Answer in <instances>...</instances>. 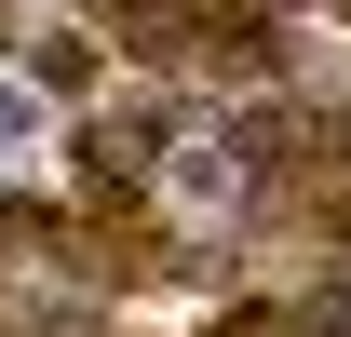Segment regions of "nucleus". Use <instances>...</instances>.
<instances>
[{
    "mask_svg": "<svg viewBox=\"0 0 351 337\" xmlns=\"http://www.w3.org/2000/svg\"><path fill=\"white\" fill-rule=\"evenodd\" d=\"M27 68H41V95H95V41H82V27H54Z\"/></svg>",
    "mask_w": 351,
    "mask_h": 337,
    "instance_id": "nucleus-1",
    "label": "nucleus"
},
{
    "mask_svg": "<svg viewBox=\"0 0 351 337\" xmlns=\"http://www.w3.org/2000/svg\"><path fill=\"white\" fill-rule=\"evenodd\" d=\"M338 14H351V0H338Z\"/></svg>",
    "mask_w": 351,
    "mask_h": 337,
    "instance_id": "nucleus-2",
    "label": "nucleus"
}]
</instances>
